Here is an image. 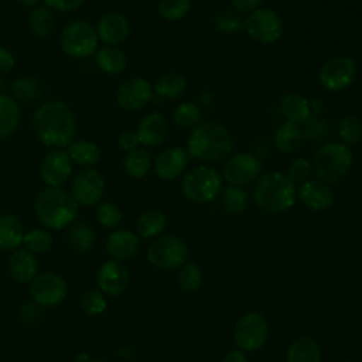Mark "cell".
<instances>
[{
	"instance_id": "20",
	"label": "cell",
	"mask_w": 362,
	"mask_h": 362,
	"mask_svg": "<svg viewBox=\"0 0 362 362\" xmlns=\"http://www.w3.org/2000/svg\"><path fill=\"white\" fill-rule=\"evenodd\" d=\"M96 279L102 293L117 296L126 290L130 280V274L124 263L112 259L100 266Z\"/></svg>"
},
{
	"instance_id": "55",
	"label": "cell",
	"mask_w": 362,
	"mask_h": 362,
	"mask_svg": "<svg viewBox=\"0 0 362 362\" xmlns=\"http://www.w3.org/2000/svg\"><path fill=\"white\" fill-rule=\"evenodd\" d=\"M90 362H106V361H102V359H95V361H90Z\"/></svg>"
},
{
	"instance_id": "43",
	"label": "cell",
	"mask_w": 362,
	"mask_h": 362,
	"mask_svg": "<svg viewBox=\"0 0 362 362\" xmlns=\"http://www.w3.org/2000/svg\"><path fill=\"white\" fill-rule=\"evenodd\" d=\"M303 137L313 143H322L329 134V123L321 116H311L301 127Z\"/></svg>"
},
{
	"instance_id": "22",
	"label": "cell",
	"mask_w": 362,
	"mask_h": 362,
	"mask_svg": "<svg viewBox=\"0 0 362 362\" xmlns=\"http://www.w3.org/2000/svg\"><path fill=\"white\" fill-rule=\"evenodd\" d=\"M106 250L115 260H126L139 250V238L129 229L112 232L106 240Z\"/></svg>"
},
{
	"instance_id": "19",
	"label": "cell",
	"mask_w": 362,
	"mask_h": 362,
	"mask_svg": "<svg viewBox=\"0 0 362 362\" xmlns=\"http://www.w3.org/2000/svg\"><path fill=\"white\" fill-rule=\"evenodd\" d=\"M297 198L311 211H325L334 204V191L327 182L310 178L297 188Z\"/></svg>"
},
{
	"instance_id": "28",
	"label": "cell",
	"mask_w": 362,
	"mask_h": 362,
	"mask_svg": "<svg viewBox=\"0 0 362 362\" xmlns=\"http://www.w3.org/2000/svg\"><path fill=\"white\" fill-rule=\"evenodd\" d=\"M21 109L18 102L8 95L0 93V140L10 137L18 127Z\"/></svg>"
},
{
	"instance_id": "46",
	"label": "cell",
	"mask_w": 362,
	"mask_h": 362,
	"mask_svg": "<svg viewBox=\"0 0 362 362\" xmlns=\"http://www.w3.org/2000/svg\"><path fill=\"white\" fill-rule=\"evenodd\" d=\"M314 173L313 161L308 160L307 157H297L294 158L287 170V177L294 182V184H301L307 180L311 178V174Z\"/></svg>"
},
{
	"instance_id": "25",
	"label": "cell",
	"mask_w": 362,
	"mask_h": 362,
	"mask_svg": "<svg viewBox=\"0 0 362 362\" xmlns=\"http://www.w3.org/2000/svg\"><path fill=\"white\" fill-rule=\"evenodd\" d=\"M95 64L106 75H119L127 66V57L119 47L105 45L95 52Z\"/></svg>"
},
{
	"instance_id": "27",
	"label": "cell",
	"mask_w": 362,
	"mask_h": 362,
	"mask_svg": "<svg viewBox=\"0 0 362 362\" xmlns=\"http://www.w3.org/2000/svg\"><path fill=\"white\" fill-rule=\"evenodd\" d=\"M24 229L20 219L11 214H0V249L16 250L23 245Z\"/></svg>"
},
{
	"instance_id": "12",
	"label": "cell",
	"mask_w": 362,
	"mask_h": 362,
	"mask_svg": "<svg viewBox=\"0 0 362 362\" xmlns=\"http://www.w3.org/2000/svg\"><path fill=\"white\" fill-rule=\"evenodd\" d=\"M267 338L266 318L259 313H247L239 318L235 327V342L240 351H256Z\"/></svg>"
},
{
	"instance_id": "39",
	"label": "cell",
	"mask_w": 362,
	"mask_h": 362,
	"mask_svg": "<svg viewBox=\"0 0 362 362\" xmlns=\"http://www.w3.org/2000/svg\"><path fill=\"white\" fill-rule=\"evenodd\" d=\"M202 112L194 102H182L173 112V122L181 129H194L201 123Z\"/></svg>"
},
{
	"instance_id": "14",
	"label": "cell",
	"mask_w": 362,
	"mask_h": 362,
	"mask_svg": "<svg viewBox=\"0 0 362 362\" xmlns=\"http://www.w3.org/2000/svg\"><path fill=\"white\" fill-rule=\"evenodd\" d=\"M68 287L65 280L55 273H41L37 274L30 281L31 298L44 307H52L62 303L66 297Z\"/></svg>"
},
{
	"instance_id": "16",
	"label": "cell",
	"mask_w": 362,
	"mask_h": 362,
	"mask_svg": "<svg viewBox=\"0 0 362 362\" xmlns=\"http://www.w3.org/2000/svg\"><path fill=\"white\" fill-rule=\"evenodd\" d=\"M72 174V161L62 148L48 151L40 164V177L47 187L61 188Z\"/></svg>"
},
{
	"instance_id": "1",
	"label": "cell",
	"mask_w": 362,
	"mask_h": 362,
	"mask_svg": "<svg viewBox=\"0 0 362 362\" xmlns=\"http://www.w3.org/2000/svg\"><path fill=\"white\" fill-rule=\"evenodd\" d=\"M33 129L41 144L54 148L68 147L76 136L75 112L61 100H48L33 115Z\"/></svg>"
},
{
	"instance_id": "47",
	"label": "cell",
	"mask_w": 362,
	"mask_h": 362,
	"mask_svg": "<svg viewBox=\"0 0 362 362\" xmlns=\"http://www.w3.org/2000/svg\"><path fill=\"white\" fill-rule=\"evenodd\" d=\"M201 280H202V276H201V270L199 267L189 262V263H185L178 274V284L182 290L185 291H195L198 290V287L201 286Z\"/></svg>"
},
{
	"instance_id": "9",
	"label": "cell",
	"mask_w": 362,
	"mask_h": 362,
	"mask_svg": "<svg viewBox=\"0 0 362 362\" xmlns=\"http://www.w3.org/2000/svg\"><path fill=\"white\" fill-rule=\"evenodd\" d=\"M245 31L253 41L270 45L281 38L284 25L274 10L259 7L245 18Z\"/></svg>"
},
{
	"instance_id": "33",
	"label": "cell",
	"mask_w": 362,
	"mask_h": 362,
	"mask_svg": "<svg viewBox=\"0 0 362 362\" xmlns=\"http://www.w3.org/2000/svg\"><path fill=\"white\" fill-rule=\"evenodd\" d=\"M321 351L315 339L301 337L296 339L287 352V362H320Z\"/></svg>"
},
{
	"instance_id": "44",
	"label": "cell",
	"mask_w": 362,
	"mask_h": 362,
	"mask_svg": "<svg viewBox=\"0 0 362 362\" xmlns=\"http://www.w3.org/2000/svg\"><path fill=\"white\" fill-rule=\"evenodd\" d=\"M122 218H123L122 209L115 202L102 201L98 204L96 219L99 225H102L103 228H107V229L116 228L122 222Z\"/></svg>"
},
{
	"instance_id": "29",
	"label": "cell",
	"mask_w": 362,
	"mask_h": 362,
	"mask_svg": "<svg viewBox=\"0 0 362 362\" xmlns=\"http://www.w3.org/2000/svg\"><path fill=\"white\" fill-rule=\"evenodd\" d=\"M153 90L157 96L167 100H174L181 98L187 90V79L180 72L168 71L158 76Z\"/></svg>"
},
{
	"instance_id": "48",
	"label": "cell",
	"mask_w": 362,
	"mask_h": 362,
	"mask_svg": "<svg viewBox=\"0 0 362 362\" xmlns=\"http://www.w3.org/2000/svg\"><path fill=\"white\" fill-rule=\"evenodd\" d=\"M44 6L49 10L59 11V13H68L79 8L83 3V0H42Z\"/></svg>"
},
{
	"instance_id": "45",
	"label": "cell",
	"mask_w": 362,
	"mask_h": 362,
	"mask_svg": "<svg viewBox=\"0 0 362 362\" xmlns=\"http://www.w3.org/2000/svg\"><path fill=\"white\" fill-rule=\"evenodd\" d=\"M81 308L88 315H99L106 310V298L98 288L86 290L81 297Z\"/></svg>"
},
{
	"instance_id": "5",
	"label": "cell",
	"mask_w": 362,
	"mask_h": 362,
	"mask_svg": "<svg viewBox=\"0 0 362 362\" xmlns=\"http://www.w3.org/2000/svg\"><path fill=\"white\" fill-rule=\"evenodd\" d=\"M352 164L354 153L349 146L341 141L324 143L313 160L315 177L328 185L342 181L351 171Z\"/></svg>"
},
{
	"instance_id": "24",
	"label": "cell",
	"mask_w": 362,
	"mask_h": 362,
	"mask_svg": "<svg viewBox=\"0 0 362 362\" xmlns=\"http://www.w3.org/2000/svg\"><path fill=\"white\" fill-rule=\"evenodd\" d=\"M10 276L18 283H30L38 270L37 259L25 249H16L8 257L7 264Z\"/></svg>"
},
{
	"instance_id": "54",
	"label": "cell",
	"mask_w": 362,
	"mask_h": 362,
	"mask_svg": "<svg viewBox=\"0 0 362 362\" xmlns=\"http://www.w3.org/2000/svg\"><path fill=\"white\" fill-rule=\"evenodd\" d=\"M18 3H20V4H23V6H25V7L33 8V7H35V6H37L38 0H18Z\"/></svg>"
},
{
	"instance_id": "11",
	"label": "cell",
	"mask_w": 362,
	"mask_h": 362,
	"mask_svg": "<svg viewBox=\"0 0 362 362\" xmlns=\"http://www.w3.org/2000/svg\"><path fill=\"white\" fill-rule=\"evenodd\" d=\"M185 243L175 236H161L147 249V260L158 269H175L187 260Z\"/></svg>"
},
{
	"instance_id": "36",
	"label": "cell",
	"mask_w": 362,
	"mask_h": 362,
	"mask_svg": "<svg viewBox=\"0 0 362 362\" xmlns=\"http://www.w3.org/2000/svg\"><path fill=\"white\" fill-rule=\"evenodd\" d=\"M221 205L222 208L232 215H239L247 208L249 197L243 187L238 185H226L221 189Z\"/></svg>"
},
{
	"instance_id": "52",
	"label": "cell",
	"mask_w": 362,
	"mask_h": 362,
	"mask_svg": "<svg viewBox=\"0 0 362 362\" xmlns=\"http://www.w3.org/2000/svg\"><path fill=\"white\" fill-rule=\"evenodd\" d=\"M223 362H247L245 354L242 351H229L225 358H223Z\"/></svg>"
},
{
	"instance_id": "18",
	"label": "cell",
	"mask_w": 362,
	"mask_h": 362,
	"mask_svg": "<svg viewBox=\"0 0 362 362\" xmlns=\"http://www.w3.org/2000/svg\"><path fill=\"white\" fill-rule=\"evenodd\" d=\"M188 153L180 146H173L163 150L154 160V173L160 180L173 181L182 175L188 165Z\"/></svg>"
},
{
	"instance_id": "40",
	"label": "cell",
	"mask_w": 362,
	"mask_h": 362,
	"mask_svg": "<svg viewBox=\"0 0 362 362\" xmlns=\"http://www.w3.org/2000/svg\"><path fill=\"white\" fill-rule=\"evenodd\" d=\"M215 27L223 34H236L245 30V17L242 13L230 8H223L215 16Z\"/></svg>"
},
{
	"instance_id": "34",
	"label": "cell",
	"mask_w": 362,
	"mask_h": 362,
	"mask_svg": "<svg viewBox=\"0 0 362 362\" xmlns=\"http://www.w3.org/2000/svg\"><path fill=\"white\" fill-rule=\"evenodd\" d=\"M66 240L69 246L76 252H88L93 247L96 235L95 230L85 222H76L72 223L66 233Z\"/></svg>"
},
{
	"instance_id": "17",
	"label": "cell",
	"mask_w": 362,
	"mask_h": 362,
	"mask_svg": "<svg viewBox=\"0 0 362 362\" xmlns=\"http://www.w3.org/2000/svg\"><path fill=\"white\" fill-rule=\"evenodd\" d=\"M95 30L99 41L105 45L119 47L130 34V23L123 13L107 11L99 18Z\"/></svg>"
},
{
	"instance_id": "35",
	"label": "cell",
	"mask_w": 362,
	"mask_h": 362,
	"mask_svg": "<svg viewBox=\"0 0 362 362\" xmlns=\"http://www.w3.org/2000/svg\"><path fill=\"white\" fill-rule=\"evenodd\" d=\"M28 25L31 33L38 38L48 37L55 25L52 10L45 6H35L28 16Z\"/></svg>"
},
{
	"instance_id": "38",
	"label": "cell",
	"mask_w": 362,
	"mask_h": 362,
	"mask_svg": "<svg viewBox=\"0 0 362 362\" xmlns=\"http://www.w3.org/2000/svg\"><path fill=\"white\" fill-rule=\"evenodd\" d=\"M338 136L341 143L355 146L362 141V120L355 115H346L339 119Z\"/></svg>"
},
{
	"instance_id": "6",
	"label": "cell",
	"mask_w": 362,
	"mask_h": 362,
	"mask_svg": "<svg viewBox=\"0 0 362 362\" xmlns=\"http://www.w3.org/2000/svg\"><path fill=\"white\" fill-rule=\"evenodd\" d=\"M221 173L209 165H198L184 174L182 195L195 204H206L218 198L222 189Z\"/></svg>"
},
{
	"instance_id": "31",
	"label": "cell",
	"mask_w": 362,
	"mask_h": 362,
	"mask_svg": "<svg viewBox=\"0 0 362 362\" xmlns=\"http://www.w3.org/2000/svg\"><path fill=\"white\" fill-rule=\"evenodd\" d=\"M303 139L304 137L301 126L290 122H283L274 132L273 143L279 151L287 154L296 151L300 147Z\"/></svg>"
},
{
	"instance_id": "37",
	"label": "cell",
	"mask_w": 362,
	"mask_h": 362,
	"mask_svg": "<svg viewBox=\"0 0 362 362\" xmlns=\"http://www.w3.org/2000/svg\"><path fill=\"white\" fill-rule=\"evenodd\" d=\"M11 92H13V98L17 102L30 103L33 100H37L41 96L42 88L37 79L30 76H21L13 81Z\"/></svg>"
},
{
	"instance_id": "42",
	"label": "cell",
	"mask_w": 362,
	"mask_h": 362,
	"mask_svg": "<svg viewBox=\"0 0 362 362\" xmlns=\"http://www.w3.org/2000/svg\"><path fill=\"white\" fill-rule=\"evenodd\" d=\"M23 246L25 250L34 253L48 252L52 246V236L45 229H30L24 232Z\"/></svg>"
},
{
	"instance_id": "23",
	"label": "cell",
	"mask_w": 362,
	"mask_h": 362,
	"mask_svg": "<svg viewBox=\"0 0 362 362\" xmlns=\"http://www.w3.org/2000/svg\"><path fill=\"white\" fill-rule=\"evenodd\" d=\"M280 112L286 122L303 126L311 117L310 99L300 92H288L280 102Z\"/></svg>"
},
{
	"instance_id": "7",
	"label": "cell",
	"mask_w": 362,
	"mask_h": 362,
	"mask_svg": "<svg viewBox=\"0 0 362 362\" xmlns=\"http://www.w3.org/2000/svg\"><path fill=\"white\" fill-rule=\"evenodd\" d=\"M99 38L95 27L85 20H72L59 34L62 52L75 59L89 58L98 51Z\"/></svg>"
},
{
	"instance_id": "32",
	"label": "cell",
	"mask_w": 362,
	"mask_h": 362,
	"mask_svg": "<svg viewBox=\"0 0 362 362\" xmlns=\"http://www.w3.org/2000/svg\"><path fill=\"white\" fill-rule=\"evenodd\" d=\"M167 225V218L164 212L156 208H148L143 211L136 221L137 235L141 238H154L158 236Z\"/></svg>"
},
{
	"instance_id": "4",
	"label": "cell",
	"mask_w": 362,
	"mask_h": 362,
	"mask_svg": "<svg viewBox=\"0 0 362 362\" xmlns=\"http://www.w3.org/2000/svg\"><path fill=\"white\" fill-rule=\"evenodd\" d=\"M34 212L45 228L59 230L72 225L78 215V204L71 192L62 188L47 187L37 194Z\"/></svg>"
},
{
	"instance_id": "21",
	"label": "cell",
	"mask_w": 362,
	"mask_h": 362,
	"mask_svg": "<svg viewBox=\"0 0 362 362\" xmlns=\"http://www.w3.org/2000/svg\"><path fill=\"white\" fill-rule=\"evenodd\" d=\"M168 120L160 112H151L146 115L137 126V137L141 146L156 147L160 146L168 136Z\"/></svg>"
},
{
	"instance_id": "30",
	"label": "cell",
	"mask_w": 362,
	"mask_h": 362,
	"mask_svg": "<svg viewBox=\"0 0 362 362\" xmlns=\"http://www.w3.org/2000/svg\"><path fill=\"white\" fill-rule=\"evenodd\" d=\"M153 167V160L144 147H137L132 151H127L123 158L124 173L133 180L144 178Z\"/></svg>"
},
{
	"instance_id": "10",
	"label": "cell",
	"mask_w": 362,
	"mask_h": 362,
	"mask_svg": "<svg viewBox=\"0 0 362 362\" xmlns=\"http://www.w3.org/2000/svg\"><path fill=\"white\" fill-rule=\"evenodd\" d=\"M262 174V163L252 153H236L230 154L222 170V178L230 184L238 187H245L255 182Z\"/></svg>"
},
{
	"instance_id": "13",
	"label": "cell",
	"mask_w": 362,
	"mask_h": 362,
	"mask_svg": "<svg viewBox=\"0 0 362 362\" xmlns=\"http://www.w3.org/2000/svg\"><path fill=\"white\" fill-rule=\"evenodd\" d=\"M105 192V178L96 168H83L72 180L71 195L78 205L99 204Z\"/></svg>"
},
{
	"instance_id": "3",
	"label": "cell",
	"mask_w": 362,
	"mask_h": 362,
	"mask_svg": "<svg viewBox=\"0 0 362 362\" xmlns=\"http://www.w3.org/2000/svg\"><path fill=\"white\" fill-rule=\"evenodd\" d=\"M297 198L296 184L280 171L260 174L255 181L253 199L256 206L267 214H279L291 208Z\"/></svg>"
},
{
	"instance_id": "41",
	"label": "cell",
	"mask_w": 362,
	"mask_h": 362,
	"mask_svg": "<svg viewBox=\"0 0 362 362\" xmlns=\"http://www.w3.org/2000/svg\"><path fill=\"white\" fill-rule=\"evenodd\" d=\"M191 10V0H158L157 13L165 21H180Z\"/></svg>"
},
{
	"instance_id": "50",
	"label": "cell",
	"mask_w": 362,
	"mask_h": 362,
	"mask_svg": "<svg viewBox=\"0 0 362 362\" xmlns=\"http://www.w3.org/2000/svg\"><path fill=\"white\" fill-rule=\"evenodd\" d=\"M263 0H230V4L239 13H252L262 6Z\"/></svg>"
},
{
	"instance_id": "51",
	"label": "cell",
	"mask_w": 362,
	"mask_h": 362,
	"mask_svg": "<svg viewBox=\"0 0 362 362\" xmlns=\"http://www.w3.org/2000/svg\"><path fill=\"white\" fill-rule=\"evenodd\" d=\"M16 65V58L11 54V51H8L4 47H0V74H7L10 72Z\"/></svg>"
},
{
	"instance_id": "2",
	"label": "cell",
	"mask_w": 362,
	"mask_h": 362,
	"mask_svg": "<svg viewBox=\"0 0 362 362\" xmlns=\"http://www.w3.org/2000/svg\"><path fill=\"white\" fill-rule=\"evenodd\" d=\"M185 150L191 158L199 161H222L232 154V134L222 123L201 122L191 129Z\"/></svg>"
},
{
	"instance_id": "15",
	"label": "cell",
	"mask_w": 362,
	"mask_h": 362,
	"mask_svg": "<svg viewBox=\"0 0 362 362\" xmlns=\"http://www.w3.org/2000/svg\"><path fill=\"white\" fill-rule=\"evenodd\" d=\"M153 85L141 76L123 81L115 93L117 105L124 110H140L153 99Z\"/></svg>"
},
{
	"instance_id": "53",
	"label": "cell",
	"mask_w": 362,
	"mask_h": 362,
	"mask_svg": "<svg viewBox=\"0 0 362 362\" xmlns=\"http://www.w3.org/2000/svg\"><path fill=\"white\" fill-rule=\"evenodd\" d=\"M310 109H311V116H320L324 112V100L314 98L310 100Z\"/></svg>"
},
{
	"instance_id": "8",
	"label": "cell",
	"mask_w": 362,
	"mask_h": 362,
	"mask_svg": "<svg viewBox=\"0 0 362 362\" xmlns=\"http://www.w3.org/2000/svg\"><path fill=\"white\" fill-rule=\"evenodd\" d=\"M358 75L354 58L348 55H334L325 59L318 71V81L328 92H342L348 89Z\"/></svg>"
},
{
	"instance_id": "26",
	"label": "cell",
	"mask_w": 362,
	"mask_h": 362,
	"mask_svg": "<svg viewBox=\"0 0 362 362\" xmlns=\"http://www.w3.org/2000/svg\"><path fill=\"white\" fill-rule=\"evenodd\" d=\"M72 163L82 168H95V165L102 158V151L99 146L90 140H74L66 150Z\"/></svg>"
},
{
	"instance_id": "49",
	"label": "cell",
	"mask_w": 362,
	"mask_h": 362,
	"mask_svg": "<svg viewBox=\"0 0 362 362\" xmlns=\"http://www.w3.org/2000/svg\"><path fill=\"white\" fill-rule=\"evenodd\" d=\"M117 144H119V147H120L123 151L127 153V151H132V150L137 148L139 144H140V141H139V137H137V133H136V132L127 130V132L120 133V136H119V139H117Z\"/></svg>"
}]
</instances>
